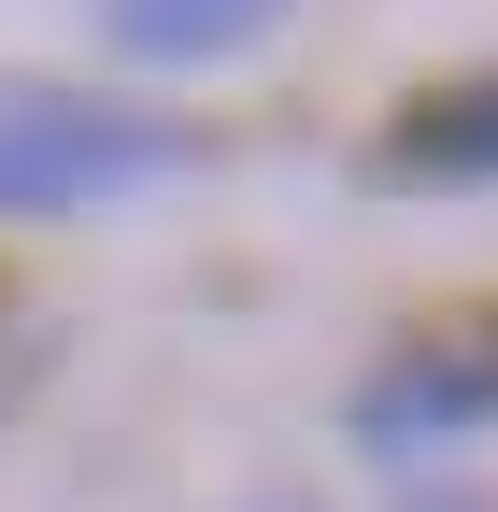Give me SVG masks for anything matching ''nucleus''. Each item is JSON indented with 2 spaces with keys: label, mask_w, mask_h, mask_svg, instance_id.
Returning a JSON list of instances; mask_svg holds the SVG:
<instances>
[{
  "label": "nucleus",
  "mask_w": 498,
  "mask_h": 512,
  "mask_svg": "<svg viewBox=\"0 0 498 512\" xmlns=\"http://www.w3.org/2000/svg\"><path fill=\"white\" fill-rule=\"evenodd\" d=\"M185 171V128L129 114V100H86V86H0V214H86V200H129V185Z\"/></svg>",
  "instance_id": "f257e3e1"
},
{
  "label": "nucleus",
  "mask_w": 498,
  "mask_h": 512,
  "mask_svg": "<svg viewBox=\"0 0 498 512\" xmlns=\"http://www.w3.org/2000/svg\"><path fill=\"white\" fill-rule=\"evenodd\" d=\"M356 427H370V441H456V427H498V328H427V342H399L385 370L356 384Z\"/></svg>",
  "instance_id": "f03ea898"
},
{
  "label": "nucleus",
  "mask_w": 498,
  "mask_h": 512,
  "mask_svg": "<svg viewBox=\"0 0 498 512\" xmlns=\"http://www.w3.org/2000/svg\"><path fill=\"white\" fill-rule=\"evenodd\" d=\"M385 171H399V185H498V72L427 86V100L385 128Z\"/></svg>",
  "instance_id": "7ed1b4c3"
},
{
  "label": "nucleus",
  "mask_w": 498,
  "mask_h": 512,
  "mask_svg": "<svg viewBox=\"0 0 498 512\" xmlns=\"http://www.w3.org/2000/svg\"><path fill=\"white\" fill-rule=\"evenodd\" d=\"M285 15V0H114V43L157 57V72H200V57H242Z\"/></svg>",
  "instance_id": "20e7f679"
}]
</instances>
